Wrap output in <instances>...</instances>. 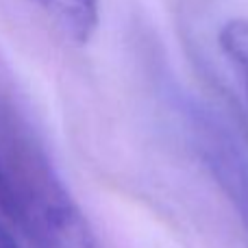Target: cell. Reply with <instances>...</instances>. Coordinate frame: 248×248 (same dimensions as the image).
Here are the masks:
<instances>
[{
    "instance_id": "cell-3",
    "label": "cell",
    "mask_w": 248,
    "mask_h": 248,
    "mask_svg": "<svg viewBox=\"0 0 248 248\" xmlns=\"http://www.w3.org/2000/svg\"><path fill=\"white\" fill-rule=\"evenodd\" d=\"M220 50L233 65L235 74L244 83L248 94V20L246 17H231L222 24L218 33Z\"/></svg>"
},
{
    "instance_id": "cell-1",
    "label": "cell",
    "mask_w": 248,
    "mask_h": 248,
    "mask_svg": "<svg viewBox=\"0 0 248 248\" xmlns=\"http://www.w3.org/2000/svg\"><path fill=\"white\" fill-rule=\"evenodd\" d=\"M0 211L29 248H98L44 146L0 105Z\"/></svg>"
},
{
    "instance_id": "cell-2",
    "label": "cell",
    "mask_w": 248,
    "mask_h": 248,
    "mask_svg": "<svg viewBox=\"0 0 248 248\" xmlns=\"http://www.w3.org/2000/svg\"><path fill=\"white\" fill-rule=\"evenodd\" d=\"M35 4L74 44H87L98 29V0H35Z\"/></svg>"
},
{
    "instance_id": "cell-4",
    "label": "cell",
    "mask_w": 248,
    "mask_h": 248,
    "mask_svg": "<svg viewBox=\"0 0 248 248\" xmlns=\"http://www.w3.org/2000/svg\"><path fill=\"white\" fill-rule=\"evenodd\" d=\"M0 248H22L20 244H17L11 224L7 222V218L2 216V211H0Z\"/></svg>"
}]
</instances>
